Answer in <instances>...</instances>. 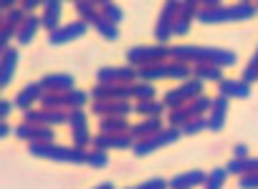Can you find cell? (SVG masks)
Wrapping results in <instances>:
<instances>
[{
  "label": "cell",
  "instance_id": "7c38bea8",
  "mask_svg": "<svg viewBox=\"0 0 258 189\" xmlns=\"http://www.w3.org/2000/svg\"><path fill=\"white\" fill-rule=\"evenodd\" d=\"M91 99L94 101H129L132 99V86H121V83L104 86V83H96L91 88Z\"/></svg>",
  "mask_w": 258,
  "mask_h": 189
},
{
  "label": "cell",
  "instance_id": "f546056e",
  "mask_svg": "<svg viewBox=\"0 0 258 189\" xmlns=\"http://www.w3.org/2000/svg\"><path fill=\"white\" fill-rule=\"evenodd\" d=\"M192 78H198V81H223V68H215V66H195V68H192Z\"/></svg>",
  "mask_w": 258,
  "mask_h": 189
},
{
  "label": "cell",
  "instance_id": "d590c367",
  "mask_svg": "<svg viewBox=\"0 0 258 189\" xmlns=\"http://www.w3.org/2000/svg\"><path fill=\"white\" fill-rule=\"evenodd\" d=\"M190 121V111H187V106H182V109H175V111H170V126L172 129H180L182 131V126Z\"/></svg>",
  "mask_w": 258,
  "mask_h": 189
},
{
  "label": "cell",
  "instance_id": "277c9868",
  "mask_svg": "<svg viewBox=\"0 0 258 189\" xmlns=\"http://www.w3.org/2000/svg\"><path fill=\"white\" fill-rule=\"evenodd\" d=\"M198 96H203V81L190 78V81H185L182 86H177V88L167 91V93H165V99H162V104H165L170 111H175V109H182L185 104L195 101Z\"/></svg>",
  "mask_w": 258,
  "mask_h": 189
},
{
  "label": "cell",
  "instance_id": "44dd1931",
  "mask_svg": "<svg viewBox=\"0 0 258 189\" xmlns=\"http://www.w3.org/2000/svg\"><path fill=\"white\" fill-rule=\"evenodd\" d=\"M16 63H18V51H16V48L3 51V61H0V88H6V86L13 81Z\"/></svg>",
  "mask_w": 258,
  "mask_h": 189
},
{
  "label": "cell",
  "instance_id": "4dcf8cb0",
  "mask_svg": "<svg viewBox=\"0 0 258 189\" xmlns=\"http://www.w3.org/2000/svg\"><path fill=\"white\" fill-rule=\"evenodd\" d=\"M210 109H213V101H210L208 96H198L195 101H190V104H187L190 119H200V116L210 114Z\"/></svg>",
  "mask_w": 258,
  "mask_h": 189
},
{
  "label": "cell",
  "instance_id": "816d5d0a",
  "mask_svg": "<svg viewBox=\"0 0 258 189\" xmlns=\"http://www.w3.org/2000/svg\"><path fill=\"white\" fill-rule=\"evenodd\" d=\"M36 6H38V0H26V3H23L21 8H23V13H26V16H31V11H33Z\"/></svg>",
  "mask_w": 258,
  "mask_h": 189
},
{
  "label": "cell",
  "instance_id": "83f0119b",
  "mask_svg": "<svg viewBox=\"0 0 258 189\" xmlns=\"http://www.w3.org/2000/svg\"><path fill=\"white\" fill-rule=\"evenodd\" d=\"M91 26H94V28H96V33H99L101 38H106V41H116V38H119V28H116L109 18H104V16H99Z\"/></svg>",
  "mask_w": 258,
  "mask_h": 189
},
{
  "label": "cell",
  "instance_id": "f5cc1de1",
  "mask_svg": "<svg viewBox=\"0 0 258 189\" xmlns=\"http://www.w3.org/2000/svg\"><path fill=\"white\" fill-rule=\"evenodd\" d=\"M11 131H13V129L8 126V121H3V124H0V136H3V139H8V136H11Z\"/></svg>",
  "mask_w": 258,
  "mask_h": 189
},
{
  "label": "cell",
  "instance_id": "9a60e30c",
  "mask_svg": "<svg viewBox=\"0 0 258 189\" xmlns=\"http://www.w3.org/2000/svg\"><path fill=\"white\" fill-rule=\"evenodd\" d=\"M86 31H89V23H84V21H74V23L61 26L58 31H53V33L48 36V43H51V46H61V43H69V41L81 38Z\"/></svg>",
  "mask_w": 258,
  "mask_h": 189
},
{
  "label": "cell",
  "instance_id": "1f68e13d",
  "mask_svg": "<svg viewBox=\"0 0 258 189\" xmlns=\"http://www.w3.org/2000/svg\"><path fill=\"white\" fill-rule=\"evenodd\" d=\"M255 13H258V8L250 6V3H235V6H230V21H245V18H253Z\"/></svg>",
  "mask_w": 258,
  "mask_h": 189
},
{
  "label": "cell",
  "instance_id": "74e56055",
  "mask_svg": "<svg viewBox=\"0 0 258 189\" xmlns=\"http://www.w3.org/2000/svg\"><path fill=\"white\" fill-rule=\"evenodd\" d=\"M200 131H208V119H205V116L190 119V121L182 126V134H185V136H195V134H200Z\"/></svg>",
  "mask_w": 258,
  "mask_h": 189
},
{
  "label": "cell",
  "instance_id": "9c48e42d",
  "mask_svg": "<svg viewBox=\"0 0 258 189\" xmlns=\"http://www.w3.org/2000/svg\"><path fill=\"white\" fill-rule=\"evenodd\" d=\"M69 126L74 134V146L76 149H86L94 139L89 136V124H86V111L84 109H74L69 111Z\"/></svg>",
  "mask_w": 258,
  "mask_h": 189
},
{
  "label": "cell",
  "instance_id": "8992f818",
  "mask_svg": "<svg viewBox=\"0 0 258 189\" xmlns=\"http://www.w3.org/2000/svg\"><path fill=\"white\" fill-rule=\"evenodd\" d=\"M180 16V3H165L155 26V41L157 46H162L165 41H170V36H175V21Z\"/></svg>",
  "mask_w": 258,
  "mask_h": 189
},
{
  "label": "cell",
  "instance_id": "ba28073f",
  "mask_svg": "<svg viewBox=\"0 0 258 189\" xmlns=\"http://www.w3.org/2000/svg\"><path fill=\"white\" fill-rule=\"evenodd\" d=\"M135 78H140V71L135 66H121V68H114V66H104L96 71V81L104 83V86H114V83H121V86H129Z\"/></svg>",
  "mask_w": 258,
  "mask_h": 189
},
{
  "label": "cell",
  "instance_id": "681fc988",
  "mask_svg": "<svg viewBox=\"0 0 258 189\" xmlns=\"http://www.w3.org/2000/svg\"><path fill=\"white\" fill-rule=\"evenodd\" d=\"M13 106H16V101H6V99H3V101H0V119H3V121H6V119L11 116V111H13Z\"/></svg>",
  "mask_w": 258,
  "mask_h": 189
},
{
  "label": "cell",
  "instance_id": "3957f363",
  "mask_svg": "<svg viewBox=\"0 0 258 189\" xmlns=\"http://www.w3.org/2000/svg\"><path fill=\"white\" fill-rule=\"evenodd\" d=\"M167 58H172V48L167 46H137L126 51V66H140V68L160 66Z\"/></svg>",
  "mask_w": 258,
  "mask_h": 189
},
{
  "label": "cell",
  "instance_id": "d4e9b609",
  "mask_svg": "<svg viewBox=\"0 0 258 189\" xmlns=\"http://www.w3.org/2000/svg\"><path fill=\"white\" fill-rule=\"evenodd\" d=\"M43 23H41V18L38 16H28V21L21 26V31H18V43L21 46H28L33 38H36V33H38V28H41Z\"/></svg>",
  "mask_w": 258,
  "mask_h": 189
},
{
  "label": "cell",
  "instance_id": "30bf717a",
  "mask_svg": "<svg viewBox=\"0 0 258 189\" xmlns=\"http://www.w3.org/2000/svg\"><path fill=\"white\" fill-rule=\"evenodd\" d=\"M23 124H38V126H56V124H69V111H51V109H38V111H26Z\"/></svg>",
  "mask_w": 258,
  "mask_h": 189
},
{
  "label": "cell",
  "instance_id": "4316f807",
  "mask_svg": "<svg viewBox=\"0 0 258 189\" xmlns=\"http://www.w3.org/2000/svg\"><path fill=\"white\" fill-rule=\"evenodd\" d=\"M99 129H101V134H129V126L126 124V119H101L99 121Z\"/></svg>",
  "mask_w": 258,
  "mask_h": 189
},
{
  "label": "cell",
  "instance_id": "603a6c76",
  "mask_svg": "<svg viewBox=\"0 0 258 189\" xmlns=\"http://www.w3.org/2000/svg\"><path fill=\"white\" fill-rule=\"evenodd\" d=\"M198 21H200V23H208V26L225 23V21H230V8H228V6H218V8H200V11H198Z\"/></svg>",
  "mask_w": 258,
  "mask_h": 189
},
{
  "label": "cell",
  "instance_id": "e575fe53",
  "mask_svg": "<svg viewBox=\"0 0 258 189\" xmlns=\"http://www.w3.org/2000/svg\"><path fill=\"white\" fill-rule=\"evenodd\" d=\"M76 11H79V16H81L84 23H94L101 16V11H96L94 3H76Z\"/></svg>",
  "mask_w": 258,
  "mask_h": 189
},
{
  "label": "cell",
  "instance_id": "836d02e7",
  "mask_svg": "<svg viewBox=\"0 0 258 189\" xmlns=\"http://www.w3.org/2000/svg\"><path fill=\"white\" fill-rule=\"evenodd\" d=\"M132 99H137V101H155V86L152 83H135L132 86Z\"/></svg>",
  "mask_w": 258,
  "mask_h": 189
},
{
  "label": "cell",
  "instance_id": "b9f144b4",
  "mask_svg": "<svg viewBox=\"0 0 258 189\" xmlns=\"http://www.w3.org/2000/svg\"><path fill=\"white\" fill-rule=\"evenodd\" d=\"M89 96L91 93H86V91H69V109L74 111V109H84V104L89 101Z\"/></svg>",
  "mask_w": 258,
  "mask_h": 189
},
{
  "label": "cell",
  "instance_id": "52a82bcc",
  "mask_svg": "<svg viewBox=\"0 0 258 189\" xmlns=\"http://www.w3.org/2000/svg\"><path fill=\"white\" fill-rule=\"evenodd\" d=\"M180 136H182V131H180V129H172V126H167V129H162L160 134H155V136H150V139H145V141H137L132 151H135L137 156H147V154L157 151L160 146L175 144Z\"/></svg>",
  "mask_w": 258,
  "mask_h": 189
},
{
  "label": "cell",
  "instance_id": "484cf974",
  "mask_svg": "<svg viewBox=\"0 0 258 189\" xmlns=\"http://www.w3.org/2000/svg\"><path fill=\"white\" fill-rule=\"evenodd\" d=\"M38 104L43 109H51V111H66L69 109V93H43Z\"/></svg>",
  "mask_w": 258,
  "mask_h": 189
},
{
  "label": "cell",
  "instance_id": "7a4b0ae2",
  "mask_svg": "<svg viewBox=\"0 0 258 189\" xmlns=\"http://www.w3.org/2000/svg\"><path fill=\"white\" fill-rule=\"evenodd\" d=\"M28 151H31L33 156L51 159V161H69V164H86V161H89V151H86V149H76V146H61V144H28Z\"/></svg>",
  "mask_w": 258,
  "mask_h": 189
},
{
  "label": "cell",
  "instance_id": "cb8c5ba5",
  "mask_svg": "<svg viewBox=\"0 0 258 189\" xmlns=\"http://www.w3.org/2000/svg\"><path fill=\"white\" fill-rule=\"evenodd\" d=\"M220 96H225V99H248L250 96V86L243 83V81L223 78L220 81Z\"/></svg>",
  "mask_w": 258,
  "mask_h": 189
},
{
  "label": "cell",
  "instance_id": "7402d4cb",
  "mask_svg": "<svg viewBox=\"0 0 258 189\" xmlns=\"http://www.w3.org/2000/svg\"><path fill=\"white\" fill-rule=\"evenodd\" d=\"M41 96H43L41 83H28L26 88H21V91H18V96H16V106H18V109H23V111H31V106H33V104H38V101H41Z\"/></svg>",
  "mask_w": 258,
  "mask_h": 189
},
{
  "label": "cell",
  "instance_id": "60d3db41",
  "mask_svg": "<svg viewBox=\"0 0 258 189\" xmlns=\"http://www.w3.org/2000/svg\"><path fill=\"white\" fill-rule=\"evenodd\" d=\"M225 176H228V171H225V169H213V171L208 174L205 189H220V186H223V181H225Z\"/></svg>",
  "mask_w": 258,
  "mask_h": 189
},
{
  "label": "cell",
  "instance_id": "d6986e66",
  "mask_svg": "<svg viewBox=\"0 0 258 189\" xmlns=\"http://www.w3.org/2000/svg\"><path fill=\"white\" fill-rule=\"evenodd\" d=\"M61 11H63L61 0H48V3H43V16H41L43 28H48L51 33L58 31L61 28Z\"/></svg>",
  "mask_w": 258,
  "mask_h": 189
},
{
  "label": "cell",
  "instance_id": "2e32d148",
  "mask_svg": "<svg viewBox=\"0 0 258 189\" xmlns=\"http://www.w3.org/2000/svg\"><path fill=\"white\" fill-rule=\"evenodd\" d=\"M38 83H41L43 93H69V91H74V76L71 73H48Z\"/></svg>",
  "mask_w": 258,
  "mask_h": 189
},
{
  "label": "cell",
  "instance_id": "bcb514c9",
  "mask_svg": "<svg viewBox=\"0 0 258 189\" xmlns=\"http://www.w3.org/2000/svg\"><path fill=\"white\" fill-rule=\"evenodd\" d=\"M198 11H200L198 3H180V16L182 18H190L192 21V18H198Z\"/></svg>",
  "mask_w": 258,
  "mask_h": 189
},
{
  "label": "cell",
  "instance_id": "7dc6e473",
  "mask_svg": "<svg viewBox=\"0 0 258 189\" xmlns=\"http://www.w3.org/2000/svg\"><path fill=\"white\" fill-rule=\"evenodd\" d=\"M190 18H182V16H177V21H175V36H187L190 33Z\"/></svg>",
  "mask_w": 258,
  "mask_h": 189
},
{
  "label": "cell",
  "instance_id": "f6af8a7d",
  "mask_svg": "<svg viewBox=\"0 0 258 189\" xmlns=\"http://www.w3.org/2000/svg\"><path fill=\"white\" fill-rule=\"evenodd\" d=\"M167 186H170V181H165V179L155 176V179H147V181H142L137 189H167Z\"/></svg>",
  "mask_w": 258,
  "mask_h": 189
},
{
  "label": "cell",
  "instance_id": "c3c4849f",
  "mask_svg": "<svg viewBox=\"0 0 258 189\" xmlns=\"http://www.w3.org/2000/svg\"><path fill=\"white\" fill-rule=\"evenodd\" d=\"M240 81H243V83H248V86H250V83H255V81H258V68H255V66H248V68L243 71V78H240Z\"/></svg>",
  "mask_w": 258,
  "mask_h": 189
},
{
  "label": "cell",
  "instance_id": "db71d44e",
  "mask_svg": "<svg viewBox=\"0 0 258 189\" xmlns=\"http://www.w3.org/2000/svg\"><path fill=\"white\" fill-rule=\"evenodd\" d=\"M94 189H116V186H114L111 181H101V184H99V186H94Z\"/></svg>",
  "mask_w": 258,
  "mask_h": 189
},
{
  "label": "cell",
  "instance_id": "f35d334b",
  "mask_svg": "<svg viewBox=\"0 0 258 189\" xmlns=\"http://www.w3.org/2000/svg\"><path fill=\"white\" fill-rule=\"evenodd\" d=\"M26 21H28V16L23 13V8H13V11L6 13V21H3V23H6V26H13V28L21 31V26H23Z\"/></svg>",
  "mask_w": 258,
  "mask_h": 189
},
{
  "label": "cell",
  "instance_id": "e0dca14e",
  "mask_svg": "<svg viewBox=\"0 0 258 189\" xmlns=\"http://www.w3.org/2000/svg\"><path fill=\"white\" fill-rule=\"evenodd\" d=\"M228 104H230V99H225V96L213 99V109H210V116H208V129H210V131H220V129L225 126Z\"/></svg>",
  "mask_w": 258,
  "mask_h": 189
},
{
  "label": "cell",
  "instance_id": "6da1fadb",
  "mask_svg": "<svg viewBox=\"0 0 258 189\" xmlns=\"http://www.w3.org/2000/svg\"><path fill=\"white\" fill-rule=\"evenodd\" d=\"M172 58L180 63H195V66H215V68H225L233 66L238 61V56L233 51L225 48H210V46H175L172 48Z\"/></svg>",
  "mask_w": 258,
  "mask_h": 189
},
{
  "label": "cell",
  "instance_id": "5b68a950",
  "mask_svg": "<svg viewBox=\"0 0 258 189\" xmlns=\"http://www.w3.org/2000/svg\"><path fill=\"white\" fill-rule=\"evenodd\" d=\"M140 78L145 83L157 81V78H190V66L187 63H160V66H150V68H140Z\"/></svg>",
  "mask_w": 258,
  "mask_h": 189
},
{
  "label": "cell",
  "instance_id": "11a10c76",
  "mask_svg": "<svg viewBox=\"0 0 258 189\" xmlns=\"http://www.w3.org/2000/svg\"><path fill=\"white\" fill-rule=\"evenodd\" d=\"M250 66H255V68H258V48H255V56H253V61H250Z\"/></svg>",
  "mask_w": 258,
  "mask_h": 189
},
{
  "label": "cell",
  "instance_id": "ffe728a7",
  "mask_svg": "<svg viewBox=\"0 0 258 189\" xmlns=\"http://www.w3.org/2000/svg\"><path fill=\"white\" fill-rule=\"evenodd\" d=\"M162 129H165V126H162L160 119H145V121H140V124H135L132 129H129V136H132L135 141H145V139L160 134Z\"/></svg>",
  "mask_w": 258,
  "mask_h": 189
},
{
  "label": "cell",
  "instance_id": "7bdbcfd3",
  "mask_svg": "<svg viewBox=\"0 0 258 189\" xmlns=\"http://www.w3.org/2000/svg\"><path fill=\"white\" fill-rule=\"evenodd\" d=\"M13 36L18 38V28H13V26H6V23H3V28H0V48L8 51V48H11L8 43H11V38H13Z\"/></svg>",
  "mask_w": 258,
  "mask_h": 189
},
{
  "label": "cell",
  "instance_id": "d6a6232c",
  "mask_svg": "<svg viewBox=\"0 0 258 189\" xmlns=\"http://www.w3.org/2000/svg\"><path fill=\"white\" fill-rule=\"evenodd\" d=\"M99 8H101V16L109 18L114 26H119V23L124 21V11H121L116 3H99Z\"/></svg>",
  "mask_w": 258,
  "mask_h": 189
},
{
  "label": "cell",
  "instance_id": "8fae6325",
  "mask_svg": "<svg viewBox=\"0 0 258 189\" xmlns=\"http://www.w3.org/2000/svg\"><path fill=\"white\" fill-rule=\"evenodd\" d=\"M16 136L28 141V144H53V129L51 126H38V124H21L16 129Z\"/></svg>",
  "mask_w": 258,
  "mask_h": 189
},
{
  "label": "cell",
  "instance_id": "ab89813d",
  "mask_svg": "<svg viewBox=\"0 0 258 189\" xmlns=\"http://www.w3.org/2000/svg\"><path fill=\"white\" fill-rule=\"evenodd\" d=\"M89 166H94V169H104L106 164H109V154L106 151H99V149H91L89 151V161H86Z\"/></svg>",
  "mask_w": 258,
  "mask_h": 189
},
{
  "label": "cell",
  "instance_id": "f907efd6",
  "mask_svg": "<svg viewBox=\"0 0 258 189\" xmlns=\"http://www.w3.org/2000/svg\"><path fill=\"white\" fill-rule=\"evenodd\" d=\"M233 156H235V159H248V146H245V144H235Z\"/></svg>",
  "mask_w": 258,
  "mask_h": 189
},
{
  "label": "cell",
  "instance_id": "4fadbf2b",
  "mask_svg": "<svg viewBox=\"0 0 258 189\" xmlns=\"http://www.w3.org/2000/svg\"><path fill=\"white\" fill-rule=\"evenodd\" d=\"M91 111L99 116V119H126L129 114H132L135 109L129 106L126 101H94Z\"/></svg>",
  "mask_w": 258,
  "mask_h": 189
},
{
  "label": "cell",
  "instance_id": "ee69618b",
  "mask_svg": "<svg viewBox=\"0 0 258 189\" xmlns=\"http://www.w3.org/2000/svg\"><path fill=\"white\" fill-rule=\"evenodd\" d=\"M238 186H240V189H258V171L243 174V176L238 179Z\"/></svg>",
  "mask_w": 258,
  "mask_h": 189
},
{
  "label": "cell",
  "instance_id": "ac0fdd59",
  "mask_svg": "<svg viewBox=\"0 0 258 189\" xmlns=\"http://www.w3.org/2000/svg\"><path fill=\"white\" fill-rule=\"evenodd\" d=\"M208 181V174L200 171V169H192V171H182L177 176L170 179V189H192L198 184H205Z\"/></svg>",
  "mask_w": 258,
  "mask_h": 189
},
{
  "label": "cell",
  "instance_id": "f1b7e54d",
  "mask_svg": "<svg viewBox=\"0 0 258 189\" xmlns=\"http://www.w3.org/2000/svg\"><path fill=\"white\" fill-rule=\"evenodd\" d=\"M165 109H167V106L160 104V101H137V106H135V111H140L145 119H160V114H162Z\"/></svg>",
  "mask_w": 258,
  "mask_h": 189
},
{
  "label": "cell",
  "instance_id": "8d00e7d4",
  "mask_svg": "<svg viewBox=\"0 0 258 189\" xmlns=\"http://www.w3.org/2000/svg\"><path fill=\"white\" fill-rule=\"evenodd\" d=\"M225 171H228V174H238V176L248 174V171H250V156H248V159H235V156H233V159L228 161Z\"/></svg>",
  "mask_w": 258,
  "mask_h": 189
},
{
  "label": "cell",
  "instance_id": "5bb4252c",
  "mask_svg": "<svg viewBox=\"0 0 258 189\" xmlns=\"http://www.w3.org/2000/svg\"><path fill=\"white\" fill-rule=\"evenodd\" d=\"M135 144H137V141L129 136V134H99V136H94V141H91V146L99 149V151H109V149H129V146L135 149Z\"/></svg>",
  "mask_w": 258,
  "mask_h": 189
}]
</instances>
